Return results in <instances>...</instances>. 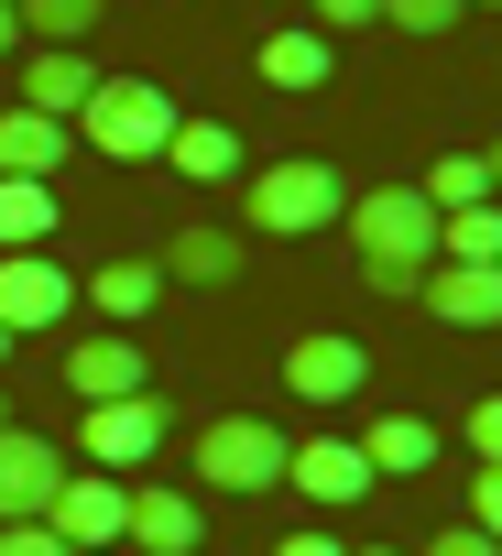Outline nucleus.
<instances>
[{"label": "nucleus", "instance_id": "nucleus-34", "mask_svg": "<svg viewBox=\"0 0 502 556\" xmlns=\"http://www.w3.org/2000/svg\"><path fill=\"white\" fill-rule=\"evenodd\" d=\"M361 556H404V545H361Z\"/></svg>", "mask_w": 502, "mask_h": 556}, {"label": "nucleus", "instance_id": "nucleus-36", "mask_svg": "<svg viewBox=\"0 0 502 556\" xmlns=\"http://www.w3.org/2000/svg\"><path fill=\"white\" fill-rule=\"evenodd\" d=\"M0 426H12V404H0Z\"/></svg>", "mask_w": 502, "mask_h": 556}, {"label": "nucleus", "instance_id": "nucleus-33", "mask_svg": "<svg viewBox=\"0 0 502 556\" xmlns=\"http://www.w3.org/2000/svg\"><path fill=\"white\" fill-rule=\"evenodd\" d=\"M480 175H491V197H502V142H491V153H480Z\"/></svg>", "mask_w": 502, "mask_h": 556}, {"label": "nucleus", "instance_id": "nucleus-21", "mask_svg": "<svg viewBox=\"0 0 502 556\" xmlns=\"http://www.w3.org/2000/svg\"><path fill=\"white\" fill-rule=\"evenodd\" d=\"M263 88H296V99L328 88V34H317V23H306V34H274V45H263Z\"/></svg>", "mask_w": 502, "mask_h": 556}, {"label": "nucleus", "instance_id": "nucleus-9", "mask_svg": "<svg viewBox=\"0 0 502 556\" xmlns=\"http://www.w3.org/2000/svg\"><path fill=\"white\" fill-rule=\"evenodd\" d=\"M197 534H208V513H197L186 491H164V480L121 491V545H131V556H197Z\"/></svg>", "mask_w": 502, "mask_h": 556}, {"label": "nucleus", "instance_id": "nucleus-2", "mask_svg": "<svg viewBox=\"0 0 502 556\" xmlns=\"http://www.w3.org/2000/svg\"><path fill=\"white\" fill-rule=\"evenodd\" d=\"M350 207V186H339V164H317V153H285V164H263V175H240V218L263 229V240H306V229H328Z\"/></svg>", "mask_w": 502, "mask_h": 556}, {"label": "nucleus", "instance_id": "nucleus-29", "mask_svg": "<svg viewBox=\"0 0 502 556\" xmlns=\"http://www.w3.org/2000/svg\"><path fill=\"white\" fill-rule=\"evenodd\" d=\"M361 23H382V0H317V34H328V45L361 34Z\"/></svg>", "mask_w": 502, "mask_h": 556}, {"label": "nucleus", "instance_id": "nucleus-37", "mask_svg": "<svg viewBox=\"0 0 502 556\" xmlns=\"http://www.w3.org/2000/svg\"><path fill=\"white\" fill-rule=\"evenodd\" d=\"M469 12H480V0H469Z\"/></svg>", "mask_w": 502, "mask_h": 556}, {"label": "nucleus", "instance_id": "nucleus-30", "mask_svg": "<svg viewBox=\"0 0 502 556\" xmlns=\"http://www.w3.org/2000/svg\"><path fill=\"white\" fill-rule=\"evenodd\" d=\"M469 447H480V458H502V393H480V404H469Z\"/></svg>", "mask_w": 502, "mask_h": 556}, {"label": "nucleus", "instance_id": "nucleus-5", "mask_svg": "<svg viewBox=\"0 0 502 556\" xmlns=\"http://www.w3.org/2000/svg\"><path fill=\"white\" fill-rule=\"evenodd\" d=\"M175 437V404L164 393H110V404H77V447L121 480V469H142L153 447Z\"/></svg>", "mask_w": 502, "mask_h": 556}, {"label": "nucleus", "instance_id": "nucleus-11", "mask_svg": "<svg viewBox=\"0 0 502 556\" xmlns=\"http://www.w3.org/2000/svg\"><path fill=\"white\" fill-rule=\"evenodd\" d=\"M66 480V447L55 437H23V426H0V523H34Z\"/></svg>", "mask_w": 502, "mask_h": 556}, {"label": "nucleus", "instance_id": "nucleus-14", "mask_svg": "<svg viewBox=\"0 0 502 556\" xmlns=\"http://www.w3.org/2000/svg\"><path fill=\"white\" fill-rule=\"evenodd\" d=\"M88 88H99V66H88L77 45H34V55H23V110L77 121V110H88Z\"/></svg>", "mask_w": 502, "mask_h": 556}, {"label": "nucleus", "instance_id": "nucleus-16", "mask_svg": "<svg viewBox=\"0 0 502 556\" xmlns=\"http://www.w3.org/2000/svg\"><path fill=\"white\" fill-rule=\"evenodd\" d=\"M361 458H372V480H426L437 469V426L426 415H372L361 426Z\"/></svg>", "mask_w": 502, "mask_h": 556}, {"label": "nucleus", "instance_id": "nucleus-18", "mask_svg": "<svg viewBox=\"0 0 502 556\" xmlns=\"http://www.w3.org/2000/svg\"><path fill=\"white\" fill-rule=\"evenodd\" d=\"M66 164V121L45 110H0V175H55Z\"/></svg>", "mask_w": 502, "mask_h": 556}, {"label": "nucleus", "instance_id": "nucleus-35", "mask_svg": "<svg viewBox=\"0 0 502 556\" xmlns=\"http://www.w3.org/2000/svg\"><path fill=\"white\" fill-rule=\"evenodd\" d=\"M0 361H12V328H0Z\"/></svg>", "mask_w": 502, "mask_h": 556}, {"label": "nucleus", "instance_id": "nucleus-31", "mask_svg": "<svg viewBox=\"0 0 502 556\" xmlns=\"http://www.w3.org/2000/svg\"><path fill=\"white\" fill-rule=\"evenodd\" d=\"M274 556H350V545H339V534H328V523H306V534H285V545H274Z\"/></svg>", "mask_w": 502, "mask_h": 556}, {"label": "nucleus", "instance_id": "nucleus-20", "mask_svg": "<svg viewBox=\"0 0 502 556\" xmlns=\"http://www.w3.org/2000/svg\"><path fill=\"white\" fill-rule=\"evenodd\" d=\"M55 229V186L45 175H0V251H45Z\"/></svg>", "mask_w": 502, "mask_h": 556}, {"label": "nucleus", "instance_id": "nucleus-26", "mask_svg": "<svg viewBox=\"0 0 502 556\" xmlns=\"http://www.w3.org/2000/svg\"><path fill=\"white\" fill-rule=\"evenodd\" d=\"M469 523L502 545V458H480V480H469Z\"/></svg>", "mask_w": 502, "mask_h": 556}, {"label": "nucleus", "instance_id": "nucleus-15", "mask_svg": "<svg viewBox=\"0 0 502 556\" xmlns=\"http://www.w3.org/2000/svg\"><path fill=\"white\" fill-rule=\"evenodd\" d=\"M164 175H186V186H240V131H229V121H175Z\"/></svg>", "mask_w": 502, "mask_h": 556}, {"label": "nucleus", "instance_id": "nucleus-8", "mask_svg": "<svg viewBox=\"0 0 502 556\" xmlns=\"http://www.w3.org/2000/svg\"><path fill=\"white\" fill-rule=\"evenodd\" d=\"M285 480H296L317 513H350V502L372 491V458H361V437H296V447H285Z\"/></svg>", "mask_w": 502, "mask_h": 556}, {"label": "nucleus", "instance_id": "nucleus-24", "mask_svg": "<svg viewBox=\"0 0 502 556\" xmlns=\"http://www.w3.org/2000/svg\"><path fill=\"white\" fill-rule=\"evenodd\" d=\"M99 12H110V0H12V23H23L34 45H88Z\"/></svg>", "mask_w": 502, "mask_h": 556}, {"label": "nucleus", "instance_id": "nucleus-7", "mask_svg": "<svg viewBox=\"0 0 502 556\" xmlns=\"http://www.w3.org/2000/svg\"><path fill=\"white\" fill-rule=\"evenodd\" d=\"M45 523L66 534V556H110L121 545V480L110 469H66L55 502H45Z\"/></svg>", "mask_w": 502, "mask_h": 556}, {"label": "nucleus", "instance_id": "nucleus-23", "mask_svg": "<svg viewBox=\"0 0 502 556\" xmlns=\"http://www.w3.org/2000/svg\"><path fill=\"white\" fill-rule=\"evenodd\" d=\"M415 197L448 218V207H480V197H491V175H480V153H437V164L415 175Z\"/></svg>", "mask_w": 502, "mask_h": 556}, {"label": "nucleus", "instance_id": "nucleus-1", "mask_svg": "<svg viewBox=\"0 0 502 556\" xmlns=\"http://www.w3.org/2000/svg\"><path fill=\"white\" fill-rule=\"evenodd\" d=\"M350 218V251H361V285L372 295H415L426 285V262H437V207L415 186H372L339 207Z\"/></svg>", "mask_w": 502, "mask_h": 556}, {"label": "nucleus", "instance_id": "nucleus-13", "mask_svg": "<svg viewBox=\"0 0 502 556\" xmlns=\"http://www.w3.org/2000/svg\"><path fill=\"white\" fill-rule=\"evenodd\" d=\"M66 393H77V404H110V393H153V361H142L121 328H110V339H77V350H66Z\"/></svg>", "mask_w": 502, "mask_h": 556}, {"label": "nucleus", "instance_id": "nucleus-10", "mask_svg": "<svg viewBox=\"0 0 502 556\" xmlns=\"http://www.w3.org/2000/svg\"><path fill=\"white\" fill-rule=\"evenodd\" d=\"M361 382H372V350L339 339V328H317V339L285 350V393H306V404H350Z\"/></svg>", "mask_w": 502, "mask_h": 556}, {"label": "nucleus", "instance_id": "nucleus-17", "mask_svg": "<svg viewBox=\"0 0 502 556\" xmlns=\"http://www.w3.org/2000/svg\"><path fill=\"white\" fill-rule=\"evenodd\" d=\"M164 285H208V295L240 285V240L229 229H175L164 240Z\"/></svg>", "mask_w": 502, "mask_h": 556}, {"label": "nucleus", "instance_id": "nucleus-22", "mask_svg": "<svg viewBox=\"0 0 502 556\" xmlns=\"http://www.w3.org/2000/svg\"><path fill=\"white\" fill-rule=\"evenodd\" d=\"M437 262H502V197L448 207V218H437Z\"/></svg>", "mask_w": 502, "mask_h": 556}, {"label": "nucleus", "instance_id": "nucleus-25", "mask_svg": "<svg viewBox=\"0 0 502 556\" xmlns=\"http://www.w3.org/2000/svg\"><path fill=\"white\" fill-rule=\"evenodd\" d=\"M382 23H393V34H459L469 0H382Z\"/></svg>", "mask_w": 502, "mask_h": 556}, {"label": "nucleus", "instance_id": "nucleus-19", "mask_svg": "<svg viewBox=\"0 0 502 556\" xmlns=\"http://www.w3.org/2000/svg\"><path fill=\"white\" fill-rule=\"evenodd\" d=\"M153 295H164V262H99V273H88V306L121 317V328L153 317Z\"/></svg>", "mask_w": 502, "mask_h": 556}, {"label": "nucleus", "instance_id": "nucleus-32", "mask_svg": "<svg viewBox=\"0 0 502 556\" xmlns=\"http://www.w3.org/2000/svg\"><path fill=\"white\" fill-rule=\"evenodd\" d=\"M12 45H23V23H12V0H0V55H12Z\"/></svg>", "mask_w": 502, "mask_h": 556}, {"label": "nucleus", "instance_id": "nucleus-27", "mask_svg": "<svg viewBox=\"0 0 502 556\" xmlns=\"http://www.w3.org/2000/svg\"><path fill=\"white\" fill-rule=\"evenodd\" d=\"M0 556H66V534L34 513V523H0Z\"/></svg>", "mask_w": 502, "mask_h": 556}, {"label": "nucleus", "instance_id": "nucleus-4", "mask_svg": "<svg viewBox=\"0 0 502 556\" xmlns=\"http://www.w3.org/2000/svg\"><path fill=\"white\" fill-rule=\"evenodd\" d=\"M285 426H263V415H218V426H197V480L208 491H229V502H251V491H285Z\"/></svg>", "mask_w": 502, "mask_h": 556}, {"label": "nucleus", "instance_id": "nucleus-12", "mask_svg": "<svg viewBox=\"0 0 502 556\" xmlns=\"http://www.w3.org/2000/svg\"><path fill=\"white\" fill-rule=\"evenodd\" d=\"M426 317L448 328H502V262H426Z\"/></svg>", "mask_w": 502, "mask_h": 556}, {"label": "nucleus", "instance_id": "nucleus-3", "mask_svg": "<svg viewBox=\"0 0 502 556\" xmlns=\"http://www.w3.org/2000/svg\"><path fill=\"white\" fill-rule=\"evenodd\" d=\"M175 121H186V110H175L153 77H99V88H88V110H77V131H88L110 164H164Z\"/></svg>", "mask_w": 502, "mask_h": 556}, {"label": "nucleus", "instance_id": "nucleus-28", "mask_svg": "<svg viewBox=\"0 0 502 556\" xmlns=\"http://www.w3.org/2000/svg\"><path fill=\"white\" fill-rule=\"evenodd\" d=\"M426 556H502V545H491V534L459 513V523H437V534H426Z\"/></svg>", "mask_w": 502, "mask_h": 556}, {"label": "nucleus", "instance_id": "nucleus-6", "mask_svg": "<svg viewBox=\"0 0 502 556\" xmlns=\"http://www.w3.org/2000/svg\"><path fill=\"white\" fill-rule=\"evenodd\" d=\"M66 306H77L66 262H45V251H0V328H12V339H34V328H66Z\"/></svg>", "mask_w": 502, "mask_h": 556}]
</instances>
